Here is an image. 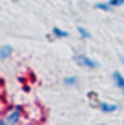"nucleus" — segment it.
<instances>
[{
	"instance_id": "obj_1",
	"label": "nucleus",
	"mask_w": 124,
	"mask_h": 125,
	"mask_svg": "<svg viewBox=\"0 0 124 125\" xmlns=\"http://www.w3.org/2000/svg\"><path fill=\"white\" fill-rule=\"evenodd\" d=\"M22 115H24V108L19 105H15L12 109H9L6 112L3 122H4V125H18L22 119Z\"/></svg>"
},
{
	"instance_id": "obj_2",
	"label": "nucleus",
	"mask_w": 124,
	"mask_h": 125,
	"mask_svg": "<svg viewBox=\"0 0 124 125\" xmlns=\"http://www.w3.org/2000/svg\"><path fill=\"white\" fill-rule=\"evenodd\" d=\"M74 62H76L77 65L83 67V68H91V70L99 67V62L96 61V60L89 58V57L85 55V54H79V55H76V57H74Z\"/></svg>"
},
{
	"instance_id": "obj_3",
	"label": "nucleus",
	"mask_w": 124,
	"mask_h": 125,
	"mask_svg": "<svg viewBox=\"0 0 124 125\" xmlns=\"http://www.w3.org/2000/svg\"><path fill=\"white\" fill-rule=\"evenodd\" d=\"M99 109H101V112H104V114H112V112H115V111L118 109V105H115V103H108V102H101V103H99Z\"/></svg>"
},
{
	"instance_id": "obj_4",
	"label": "nucleus",
	"mask_w": 124,
	"mask_h": 125,
	"mask_svg": "<svg viewBox=\"0 0 124 125\" xmlns=\"http://www.w3.org/2000/svg\"><path fill=\"white\" fill-rule=\"evenodd\" d=\"M13 54L12 45H0V60H7Z\"/></svg>"
},
{
	"instance_id": "obj_5",
	"label": "nucleus",
	"mask_w": 124,
	"mask_h": 125,
	"mask_svg": "<svg viewBox=\"0 0 124 125\" xmlns=\"http://www.w3.org/2000/svg\"><path fill=\"white\" fill-rule=\"evenodd\" d=\"M112 80H114V83H115L117 87H120V89L124 87V76L120 71H114L112 73Z\"/></svg>"
},
{
	"instance_id": "obj_6",
	"label": "nucleus",
	"mask_w": 124,
	"mask_h": 125,
	"mask_svg": "<svg viewBox=\"0 0 124 125\" xmlns=\"http://www.w3.org/2000/svg\"><path fill=\"white\" fill-rule=\"evenodd\" d=\"M51 32H53V35H54L56 38H67V36H69V32L62 29V28H59V26H54Z\"/></svg>"
},
{
	"instance_id": "obj_7",
	"label": "nucleus",
	"mask_w": 124,
	"mask_h": 125,
	"mask_svg": "<svg viewBox=\"0 0 124 125\" xmlns=\"http://www.w3.org/2000/svg\"><path fill=\"white\" fill-rule=\"evenodd\" d=\"M95 9L102 10V12H111V10H112V7L108 4V1H101V3H96V4H95Z\"/></svg>"
},
{
	"instance_id": "obj_8",
	"label": "nucleus",
	"mask_w": 124,
	"mask_h": 125,
	"mask_svg": "<svg viewBox=\"0 0 124 125\" xmlns=\"http://www.w3.org/2000/svg\"><path fill=\"white\" fill-rule=\"evenodd\" d=\"M63 83L66 86H74L77 83V77L76 76H69V77H64L63 79Z\"/></svg>"
},
{
	"instance_id": "obj_9",
	"label": "nucleus",
	"mask_w": 124,
	"mask_h": 125,
	"mask_svg": "<svg viewBox=\"0 0 124 125\" xmlns=\"http://www.w3.org/2000/svg\"><path fill=\"white\" fill-rule=\"evenodd\" d=\"M77 33L83 38V39H88V38H91V32L88 31L86 28H83V26H77Z\"/></svg>"
},
{
	"instance_id": "obj_10",
	"label": "nucleus",
	"mask_w": 124,
	"mask_h": 125,
	"mask_svg": "<svg viewBox=\"0 0 124 125\" xmlns=\"http://www.w3.org/2000/svg\"><path fill=\"white\" fill-rule=\"evenodd\" d=\"M108 4L111 7H120L124 4V0H108Z\"/></svg>"
},
{
	"instance_id": "obj_11",
	"label": "nucleus",
	"mask_w": 124,
	"mask_h": 125,
	"mask_svg": "<svg viewBox=\"0 0 124 125\" xmlns=\"http://www.w3.org/2000/svg\"><path fill=\"white\" fill-rule=\"evenodd\" d=\"M3 93V84H1V80H0V94Z\"/></svg>"
},
{
	"instance_id": "obj_12",
	"label": "nucleus",
	"mask_w": 124,
	"mask_h": 125,
	"mask_svg": "<svg viewBox=\"0 0 124 125\" xmlns=\"http://www.w3.org/2000/svg\"><path fill=\"white\" fill-rule=\"evenodd\" d=\"M120 61H121V64L124 65V57H123V55H120Z\"/></svg>"
},
{
	"instance_id": "obj_13",
	"label": "nucleus",
	"mask_w": 124,
	"mask_h": 125,
	"mask_svg": "<svg viewBox=\"0 0 124 125\" xmlns=\"http://www.w3.org/2000/svg\"><path fill=\"white\" fill-rule=\"evenodd\" d=\"M0 125H4V122H3V119H0Z\"/></svg>"
},
{
	"instance_id": "obj_14",
	"label": "nucleus",
	"mask_w": 124,
	"mask_h": 125,
	"mask_svg": "<svg viewBox=\"0 0 124 125\" xmlns=\"http://www.w3.org/2000/svg\"><path fill=\"white\" fill-rule=\"evenodd\" d=\"M95 125H107V124H95Z\"/></svg>"
},
{
	"instance_id": "obj_15",
	"label": "nucleus",
	"mask_w": 124,
	"mask_h": 125,
	"mask_svg": "<svg viewBox=\"0 0 124 125\" xmlns=\"http://www.w3.org/2000/svg\"><path fill=\"white\" fill-rule=\"evenodd\" d=\"M121 90H123V94H124V87H123V89H121Z\"/></svg>"
},
{
	"instance_id": "obj_16",
	"label": "nucleus",
	"mask_w": 124,
	"mask_h": 125,
	"mask_svg": "<svg viewBox=\"0 0 124 125\" xmlns=\"http://www.w3.org/2000/svg\"><path fill=\"white\" fill-rule=\"evenodd\" d=\"M12 1H19V0H12Z\"/></svg>"
}]
</instances>
